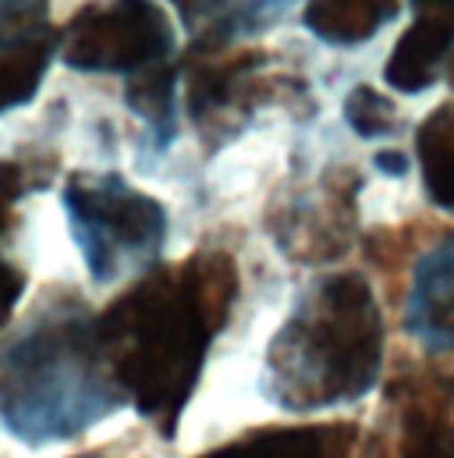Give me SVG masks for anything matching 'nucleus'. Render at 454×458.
Here are the masks:
<instances>
[{
	"instance_id": "f257e3e1",
	"label": "nucleus",
	"mask_w": 454,
	"mask_h": 458,
	"mask_svg": "<svg viewBox=\"0 0 454 458\" xmlns=\"http://www.w3.org/2000/svg\"><path fill=\"white\" fill-rule=\"evenodd\" d=\"M238 267L231 252L203 249L185 263L146 270L97 317L100 344L124 398L174 437L203 377L210 344L231 320Z\"/></svg>"
},
{
	"instance_id": "f03ea898",
	"label": "nucleus",
	"mask_w": 454,
	"mask_h": 458,
	"mask_svg": "<svg viewBox=\"0 0 454 458\" xmlns=\"http://www.w3.org/2000/svg\"><path fill=\"white\" fill-rule=\"evenodd\" d=\"M124 402L97 317L71 295L39 306L0 344V423L21 445L82 437Z\"/></svg>"
},
{
	"instance_id": "7ed1b4c3",
	"label": "nucleus",
	"mask_w": 454,
	"mask_h": 458,
	"mask_svg": "<svg viewBox=\"0 0 454 458\" xmlns=\"http://www.w3.org/2000/svg\"><path fill=\"white\" fill-rule=\"evenodd\" d=\"M383 362V320L358 274H331L302 292L266 348L263 394L291 412L362 398Z\"/></svg>"
},
{
	"instance_id": "20e7f679",
	"label": "nucleus",
	"mask_w": 454,
	"mask_h": 458,
	"mask_svg": "<svg viewBox=\"0 0 454 458\" xmlns=\"http://www.w3.org/2000/svg\"><path fill=\"white\" fill-rule=\"evenodd\" d=\"M64 217L97 284L153 270L167 242V210L117 171H75L61 189Z\"/></svg>"
},
{
	"instance_id": "39448f33",
	"label": "nucleus",
	"mask_w": 454,
	"mask_h": 458,
	"mask_svg": "<svg viewBox=\"0 0 454 458\" xmlns=\"http://www.w3.org/2000/svg\"><path fill=\"white\" fill-rule=\"evenodd\" d=\"M178 47L171 14L156 0H100L61 29V64L71 72L142 75L167 64Z\"/></svg>"
},
{
	"instance_id": "423d86ee",
	"label": "nucleus",
	"mask_w": 454,
	"mask_h": 458,
	"mask_svg": "<svg viewBox=\"0 0 454 458\" xmlns=\"http://www.w3.org/2000/svg\"><path fill=\"white\" fill-rule=\"evenodd\" d=\"M263 54H238L224 64H196L189 72V117L206 135L210 149L231 139L227 124H241L256 111L266 82L256 79Z\"/></svg>"
},
{
	"instance_id": "0eeeda50",
	"label": "nucleus",
	"mask_w": 454,
	"mask_h": 458,
	"mask_svg": "<svg viewBox=\"0 0 454 458\" xmlns=\"http://www.w3.org/2000/svg\"><path fill=\"white\" fill-rule=\"evenodd\" d=\"M405 327L433 352H454V234L416 259Z\"/></svg>"
},
{
	"instance_id": "6e6552de",
	"label": "nucleus",
	"mask_w": 454,
	"mask_h": 458,
	"mask_svg": "<svg viewBox=\"0 0 454 458\" xmlns=\"http://www.w3.org/2000/svg\"><path fill=\"white\" fill-rule=\"evenodd\" d=\"M358 430L351 423L263 427L199 458H355Z\"/></svg>"
},
{
	"instance_id": "1a4fd4ad",
	"label": "nucleus",
	"mask_w": 454,
	"mask_h": 458,
	"mask_svg": "<svg viewBox=\"0 0 454 458\" xmlns=\"http://www.w3.org/2000/svg\"><path fill=\"white\" fill-rule=\"evenodd\" d=\"M171 4L192 36V47L199 54H214L231 39L270 29L295 0H171Z\"/></svg>"
},
{
	"instance_id": "9d476101",
	"label": "nucleus",
	"mask_w": 454,
	"mask_h": 458,
	"mask_svg": "<svg viewBox=\"0 0 454 458\" xmlns=\"http://www.w3.org/2000/svg\"><path fill=\"white\" fill-rule=\"evenodd\" d=\"M454 50V21L451 18H433V14H416V21L405 29L398 39L394 54L387 57L383 79L398 93H423L441 79L444 61Z\"/></svg>"
},
{
	"instance_id": "9b49d317",
	"label": "nucleus",
	"mask_w": 454,
	"mask_h": 458,
	"mask_svg": "<svg viewBox=\"0 0 454 458\" xmlns=\"http://www.w3.org/2000/svg\"><path fill=\"white\" fill-rule=\"evenodd\" d=\"M398 14V0H306V29L334 47L373 39Z\"/></svg>"
},
{
	"instance_id": "f8f14e48",
	"label": "nucleus",
	"mask_w": 454,
	"mask_h": 458,
	"mask_svg": "<svg viewBox=\"0 0 454 458\" xmlns=\"http://www.w3.org/2000/svg\"><path fill=\"white\" fill-rule=\"evenodd\" d=\"M54 54H61V29L0 47V114H11L36 100Z\"/></svg>"
},
{
	"instance_id": "ddd939ff",
	"label": "nucleus",
	"mask_w": 454,
	"mask_h": 458,
	"mask_svg": "<svg viewBox=\"0 0 454 458\" xmlns=\"http://www.w3.org/2000/svg\"><path fill=\"white\" fill-rule=\"evenodd\" d=\"M174 89H178V72L171 64L131 75L124 86V104L146 124V139L156 153H164L174 139Z\"/></svg>"
},
{
	"instance_id": "4468645a",
	"label": "nucleus",
	"mask_w": 454,
	"mask_h": 458,
	"mask_svg": "<svg viewBox=\"0 0 454 458\" xmlns=\"http://www.w3.org/2000/svg\"><path fill=\"white\" fill-rule=\"evenodd\" d=\"M380 458H454V427L448 420V402H441L437 409H426L419 398L408 394L398 420V434Z\"/></svg>"
},
{
	"instance_id": "2eb2a0df",
	"label": "nucleus",
	"mask_w": 454,
	"mask_h": 458,
	"mask_svg": "<svg viewBox=\"0 0 454 458\" xmlns=\"http://www.w3.org/2000/svg\"><path fill=\"white\" fill-rule=\"evenodd\" d=\"M419 164L430 199L454 214V104L433 111L419 128Z\"/></svg>"
},
{
	"instance_id": "dca6fc26",
	"label": "nucleus",
	"mask_w": 454,
	"mask_h": 458,
	"mask_svg": "<svg viewBox=\"0 0 454 458\" xmlns=\"http://www.w3.org/2000/svg\"><path fill=\"white\" fill-rule=\"evenodd\" d=\"M21 192H25V171H21V164L4 160L0 164V327L11 320V313L21 302L25 284H29L25 281V270L14 267L4 256V234H7L11 221H14V203L21 199Z\"/></svg>"
},
{
	"instance_id": "f3484780",
	"label": "nucleus",
	"mask_w": 454,
	"mask_h": 458,
	"mask_svg": "<svg viewBox=\"0 0 454 458\" xmlns=\"http://www.w3.org/2000/svg\"><path fill=\"white\" fill-rule=\"evenodd\" d=\"M344 121L351 124L355 135L362 139H380V135H391L398 131V114H394V104L369 89V86H355L344 100Z\"/></svg>"
},
{
	"instance_id": "a211bd4d",
	"label": "nucleus",
	"mask_w": 454,
	"mask_h": 458,
	"mask_svg": "<svg viewBox=\"0 0 454 458\" xmlns=\"http://www.w3.org/2000/svg\"><path fill=\"white\" fill-rule=\"evenodd\" d=\"M376 167H380L383 174L401 178V174L408 171V157H405V153H398V149H383V153H376Z\"/></svg>"
},
{
	"instance_id": "6ab92c4d",
	"label": "nucleus",
	"mask_w": 454,
	"mask_h": 458,
	"mask_svg": "<svg viewBox=\"0 0 454 458\" xmlns=\"http://www.w3.org/2000/svg\"><path fill=\"white\" fill-rule=\"evenodd\" d=\"M416 14H433V18H451L454 21V0H412Z\"/></svg>"
}]
</instances>
